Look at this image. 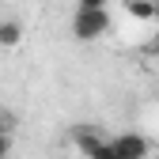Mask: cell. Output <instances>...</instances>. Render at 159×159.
<instances>
[{"label":"cell","mask_w":159,"mask_h":159,"mask_svg":"<svg viewBox=\"0 0 159 159\" xmlns=\"http://www.w3.org/2000/svg\"><path fill=\"white\" fill-rule=\"evenodd\" d=\"M110 30V11L106 8H76L72 15V34L80 42H95Z\"/></svg>","instance_id":"obj_1"},{"label":"cell","mask_w":159,"mask_h":159,"mask_svg":"<svg viewBox=\"0 0 159 159\" xmlns=\"http://www.w3.org/2000/svg\"><path fill=\"white\" fill-rule=\"evenodd\" d=\"M114 148H117L121 159H148V152H152V144L144 140L140 133H117L114 136Z\"/></svg>","instance_id":"obj_2"},{"label":"cell","mask_w":159,"mask_h":159,"mask_svg":"<svg viewBox=\"0 0 159 159\" xmlns=\"http://www.w3.org/2000/svg\"><path fill=\"white\" fill-rule=\"evenodd\" d=\"M87 159H121V155H117V148H114V136H106V140L98 144V148H95Z\"/></svg>","instance_id":"obj_6"},{"label":"cell","mask_w":159,"mask_h":159,"mask_svg":"<svg viewBox=\"0 0 159 159\" xmlns=\"http://www.w3.org/2000/svg\"><path fill=\"white\" fill-rule=\"evenodd\" d=\"M76 8H106V0H76Z\"/></svg>","instance_id":"obj_8"},{"label":"cell","mask_w":159,"mask_h":159,"mask_svg":"<svg viewBox=\"0 0 159 159\" xmlns=\"http://www.w3.org/2000/svg\"><path fill=\"white\" fill-rule=\"evenodd\" d=\"M102 140H106V136L98 133V129H91V125H80V129H72V144L84 152V155H91V152L102 144Z\"/></svg>","instance_id":"obj_3"},{"label":"cell","mask_w":159,"mask_h":159,"mask_svg":"<svg viewBox=\"0 0 159 159\" xmlns=\"http://www.w3.org/2000/svg\"><path fill=\"white\" fill-rule=\"evenodd\" d=\"M155 23H159V15H155Z\"/></svg>","instance_id":"obj_10"},{"label":"cell","mask_w":159,"mask_h":159,"mask_svg":"<svg viewBox=\"0 0 159 159\" xmlns=\"http://www.w3.org/2000/svg\"><path fill=\"white\" fill-rule=\"evenodd\" d=\"M152 49H155V57H159V42H155V46H152Z\"/></svg>","instance_id":"obj_9"},{"label":"cell","mask_w":159,"mask_h":159,"mask_svg":"<svg viewBox=\"0 0 159 159\" xmlns=\"http://www.w3.org/2000/svg\"><path fill=\"white\" fill-rule=\"evenodd\" d=\"M125 11L133 19H155L159 15V4H152V0H125Z\"/></svg>","instance_id":"obj_5"},{"label":"cell","mask_w":159,"mask_h":159,"mask_svg":"<svg viewBox=\"0 0 159 159\" xmlns=\"http://www.w3.org/2000/svg\"><path fill=\"white\" fill-rule=\"evenodd\" d=\"M8 152H11V133L0 125V159H8Z\"/></svg>","instance_id":"obj_7"},{"label":"cell","mask_w":159,"mask_h":159,"mask_svg":"<svg viewBox=\"0 0 159 159\" xmlns=\"http://www.w3.org/2000/svg\"><path fill=\"white\" fill-rule=\"evenodd\" d=\"M23 42V23L19 19H0V49H11Z\"/></svg>","instance_id":"obj_4"}]
</instances>
